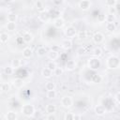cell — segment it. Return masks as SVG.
<instances>
[{
    "label": "cell",
    "instance_id": "cell-13",
    "mask_svg": "<svg viewBox=\"0 0 120 120\" xmlns=\"http://www.w3.org/2000/svg\"><path fill=\"white\" fill-rule=\"evenodd\" d=\"M50 18H51V15H50V13H49L48 11H46V10L38 14V19H39L41 22H48V21L50 20Z\"/></svg>",
    "mask_w": 120,
    "mask_h": 120
},
{
    "label": "cell",
    "instance_id": "cell-46",
    "mask_svg": "<svg viewBox=\"0 0 120 120\" xmlns=\"http://www.w3.org/2000/svg\"><path fill=\"white\" fill-rule=\"evenodd\" d=\"M5 120H6V119H5Z\"/></svg>",
    "mask_w": 120,
    "mask_h": 120
},
{
    "label": "cell",
    "instance_id": "cell-8",
    "mask_svg": "<svg viewBox=\"0 0 120 120\" xmlns=\"http://www.w3.org/2000/svg\"><path fill=\"white\" fill-rule=\"evenodd\" d=\"M94 111H95V113L98 116H102L106 113V109L103 105H96L95 108H94Z\"/></svg>",
    "mask_w": 120,
    "mask_h": 120
},
{
    "label": "cell",
    "instance_id": "cell-28",
    "mask_svg": "<svg viewBox=\"0 0 120 120\" xmlns=\"http://www.w3.org/2000/svg\"><path fill=\"white\" fill-rule=\"evenodd\" d=\"M55 83L53 82H47L46 84H45V89L47 91H51V90H55Z\"/></svg>",
    "mask_w": 120,
    "mask_h": 120
},
{
    "label": "cell",
    "instance_id": "cell-33",
    "mask_svg": "<svg viewBox=\"0 0 120 120\" xmlns=\"http://www.w3.org/2000/svg\"><path fill=\"white\" fill-rule=\"evenodd\" d=\"M102 81V77L99 75V74H94L93 77H92V82L94 83H99L101 82Z\"/></svg>",
    "mask_w": 120,
    "mask_h": 120
},
{
    "label": "cell",
    "instance_id": "cell-7",
    "mask_svg": "<svg viewBox=\"0 0 120 120\" xmlns=\"http://www.w3.org/2000/svg\"><path fill=\"white\" fill-rule=\"evenodd\" d=\"M92 6V2L89 0H82L79 2V8L82 10V11H86L88 10Z\"/></svg>",
    "mask_w": 120,
    "mask_h": 120
},
{
    "label": "cell",
    "instance_id": "cell-34",
    "mask_svg": "<svg viewBox=\"0 0 120 120\" xmlns=\"http://www.w3.org/2000/svg\"><path fill=\"white\" fill-rule=\"evenodd\" d=\"M77 37L79 38V39H84V38H87V32L85 30H81V31L78 32Z\"/></svg>",
    "mask_w": 120,
    "mask_h": 120
},
{
    "label": "cell",
    "instance_id": "cell-24",
    "mask_svg": "<svg viewBox=\"0 0 120 120\" xmlns=\"http://www.w3.org/2000/svg\"><path fill=\"white\" fill-rule=\"evenodd\" d=\"M9 39V35L8 34V33H6V32H2L1 34H0V41H1V43H7L8 42V40Z\"/></svg>",
    "mask_w": 120,
    "mask_h": 120
},
{
    "label": "cell",
    "instance_id": "cell-9",
    "mask_svg": "<svg viewBox=\"0 0 120 120\" xmlns=\"http://www.w3.org/2000/svg\"><path fill=\"white\" fill-rule=\"evenodd\" d=\"M22 38L23 42H25V43H30V42L33 41V39H34V36L32 35L31 32L26 31V32H24V33L22 34Z\"/></svg>",
    "mask_w": 120,
    "mask_h": 120
},
{
    "label": "cell",
    "instance_id": "cell-35",
    "mask_svg": "<svg viewBox=\"0 0 120 120\" xmlns=\"http://www.w3.org/2000/svg\"><path fill=\"white\" fill-rule=\"evenodd\" d=\"M47 68L49 69H51L52 71H53L57 68V64L55 63V61H49L48 64H47Z\"/></svg>",
    "mask_w": 120,
    "mask_h": 120
},
{
    "label": "cell",
    "instance_id": "cell-44",
    "mask_svg": "<svg viewBox=\"0 0 120 120\" xmlns=\"http://www.w3.org/2000/svg\"><path fill=\"white\" fill-rule=\"evenodd\" d=\"M114 98H115L116 101H117V102H118V103L120 104V91L116 93V95H115V97H114Z\"/></svg>",
    "mask_w": 120,
    "mask_h": 120
},
{
    "label": "cell",
    "instance_id": "cell-32",
    "mask_svg": "<svg viewBox=\"0 0 120 120\" xmlns=\"http://www.w3.org/2000/svg\"><path fill=\"white\" fill-rule=\"evenodd\" d=\"M117 1L116 0H106L105 1V6L108 8H113L117 5Z\"/></svg>",
    "mask_w": 120,
    "mask_h": 120
},
{
    "label": "cell",
    "instance_id": "cell-23",
    "mask_svg": "<svg viewBox=\"0 0 120 120\" xmlns=\"http://www.w3.org/2000/svg\"><path fill=\"white\" fill-rule=\"evenodd\" d=\"M105 27H106V30L108 32H110V33H112V32H114L116 30V25H115L114 22H107Z\"/></svg>",
    "mask_w": 120,
    "mask_h": 120
},
{
    "label": "cell",
    "instance_id": "cell-18",
    "mask_svg": "<svg viewBox=\"0 0 120 120\" xmlns=\"http://www.w3.org/2000/svg\"><path fill=\"white\" fill-rule=\"evenodd\" d=\"M52 74H53V71H52L51 69H49L47 67L44 68L41 70V75H42L45 79H49V78H51V77L52 76Z\"/></svg>",
    "mask_w": 120,
    "mask_h": 120
},
{
    "label": "cell",
    "instance_id": "cell-17",
    "mask_svg": "<svg viewBox=\"0 0 120 120\" xmlns=\"http://www.w3.org/2000/svg\"><path fill=\"white\" fill-rule=\"evenodd\" d=\"M33 55V50L30 48V47H25L23 50H22V56L26 59L30 58L31 56Z\"/></svg>",
    "mask_w": 120,
    "mask_h": 120
},
{
    "label": "cell",
    "instance_id": "cell-5",
    "mask_svg": "<svg viewBox=\"0 0 120 120\" xmlns=\"http://www.w3.org/2000/svg\"><path fill=\"white\" fill-rule=\"evenodd\" d=\"M73 104V99L71 97L69 96H65L62 98L61 99V105L64 107V108H70Z\"/></svg>",
    "mask_w": 120,
    "mask_h": 120
},
{
    "label": "cell",
    "instance_id": "cell-12",
    "mask_svg": "<svg viewBox=\"0 0 120 120\" xmlns=\"http://www.w3.org/2000/svg\"><path fill=\"white\" fill-rule=\"evenodd\" d=\"M76 66L77 65H76V62L74 60H68L66 65H65V68L68 71H72L76 68Z\"/></svg>",
    "mask_w": 120,
    "mask_h": 120
},
{
    "label": "cell",
    "instance_id": "cell-4",
    "mask_svg": "<svg viewBox=\"0 0 120 120\" xmlns=\"http://www.w3.org/2000/svg\"><path fill=\"white\" fill-rule=\"evenodd\" d=\"M64 34H65V36H66L67 38L70 39V38H74L75 36H77L78 32H77V29H76L74 26H71V25H70V26H68V27L64 30Z\"/></svg>",
    "mask_w": 120,
    "mask_h": 120
},
{
    "label": "cell",
    "instance_id": "cell-41",
    "mask_svg": "<svg viewBox=\"0 0 120 120\" xmlns=\"http://www.w3.org/2000/svg\"><path fill=\"white\" fill-rule=\"evenodd\" d=\"M108 13L115 16V15H116V13H117V9H116V8H115V7H113V8H109Z\"/></svg>",
    "mask_w": 120,
    "mask_h": 120
},
{
    "label": "cell",
    "instance_id": "cell-20",
    "mask_svg": "<svg viewBox=\"0 0 120 120\" xmlns=\"http://www.w3.org/2000/svg\"><path fill=\"white\" fill-rule=\"evenodd\" d=\"M7 20L9 22H16L18 20V15L15 12H10L7 15Z\"/></svg>",
    "mask_w": 120,
    "mask_h": 120
},
{
    "label": "cell",
    "instance_id": "cell-31",
    "mask_svg": "<svg viewBox=\"0 0 120 120\" xmlns=\"http://www.w3.org/2000/svg\"><path fill=\"white\" fill-rule=\"evenodd\" d=\"M14 72V68L11 66H7L4 68V73L6 75H12Z\"/></svg>",
    "mask_w": 120,
    "mask_h": 120
},
{
    "label": "cell",
    "instance_id": "cell-14",
    "mask_svg": "<svg viewBox=\"0 0 120 120\" xmlns=\"http://www.w3.org/2000/svg\"><path fill=\"white\" fill-rule=\"evenodd\" d=\"M12 84H13V86H14L15 88L20 89V88H22V87L23 86L24 82H23V80L21 79V78H16V79H14V80L12 81Z\"/></svg>",
    "mask_w": 120,
    "mask_h": 120
},
{
    "label": "cell",
    "instance_id": "cell-15",
    "mask_svg": "<svg viewBox=\"0 0 120 120\" xmlns=\"http://www.w3.org/2000/svg\"><path fill=\"white\" fill-rule=\"evenodd\" d=\"M56 110H57L56 105H54V104H52V103H49V104H47L46 107H45V111H46V112H47L48 114L54 113V112H56Z\"/></svg>",
    "mask_w": 120,
    "mask_h": 120
},
{
    "label": "cell",
    "instance_id": "cell-27",
    "mask_svg": "<svg viewBox=\"0 0 120 120\" xmlns=\"http://www.w3.org/2000/svg\"><path fill=\"white\" fill-rule=\"evenodd\" d=\"M21 64H22V62H21V60H20L19 58H14V59L11 61V65H10V66H11L14 69H16V68H20Z\"/></svg>",
    "mask_w": 120,
    "mask_h": 120
},
{
    "label": "cell",
    "instance_id": "cell-25",
    "mask_svg": "<svg viewBox=\"0 0 120 120\" xmlns=\"http://www.w3.org/2000/svg\"><path fill=\"white\" fill-rule=\"evenodd\" d=\"M92 54H93V56L94 57H99V56H101V54H102V50H101V48H99V47H95L94 49H93V51H92Z\"/></svg>",
    "mask_w": 120,
    "mask_h": 120
},
{
    "label": "cell",
    "instance_id": "cell-38",
    "mask_svg": "<svg viewBox=\"0 0 120 120\" xmlns=\"http://www.w3.org/2000/svg\"><path fill=\"white\" fill-rule=\"evenodd\" d=\"M63 72H64V70H63V68H56L54 70H53V75L54 76H56V77H59V76H61L62 74H63Z\"/></svg>",
    "mask_w": 120,
    "mask_h": 120
},
{
    "label": "cell",
    "instance_id": "cell-11",
    "mask_svg": "<svg viewBox=\"0 0 120 120\" xmlns=\"http://www.w3.org/2000/svg\"><path fill=\"white\" fill-rule=\"evenodd\" d=\"M61 48L64 49V50H70L72 48V41H71V39L65 38L61 42Z\"/></svg>",
    "mask_w": 120,
    "mask_h": 120
},
{
    "label": "cell",
    "instance_id": "cell-40",
    "mask_svg": "<svg viewBox=\"0 0 120 120\" xmlns=\"http://www.w3.org/2000/svg\"><path fill=\"white\" fill-rule=\"evenodd\" d=\"M65 120H75V114L72 112H67L65 114Z\"/></svg>",
    "mask_w": 120,
    "mask_h": 120
},
{
    "label": "cell",
    "instance_id": "cell-19",
    "mask_svg": "<svg viewBox=\"0 0 120 120\" xmlns=\"http://www.w3.org/2000/svg\"><path fill=\"white\" fill-rule=\"evenodd\" d=\"M5 119L6 120H17V113L13 111H8L5 114Z\"/></svg>",
    "mask_w": 120,
    "mask_h": 120
},
{
    "label": "cell",
    "instance_id": "cell-10",
    "mask_svg": "<svg viewBox=\"0 0 120 120\" xmlns=\"http://www.w3.org/2000/svg\"><path fill=\"white\" fill-rule=\"evenodd\" d=\"M64 25H65V20H64L62 17L59 16V17H57V18H55V19L53 20V26H54V27L60 29V28H62Z\"/></svg>",
    "mask_w": 120,
    "mask_h": 120
},
{
    "label": "cell",
    "instance_id": "cell-21",
    "mask_svg": "<svg viewBox=\"0 0 120 120\" xmlns=\"http://www.w3.org/2000/svg\"><path fill=\"white\" fill-rule=\"evenodd\" d=\"M36 53H37V55H38V57H43V56L47 55L48 52H47V50H46L45 47H42V46H41V47H38V48L37 49Z\"/></svg>",
    "mask_w": 120,
    "mask_h": 120
},
{
    "label": "cell",
    "instance_id": "cell-6",
    "mask_svg": "<svg viewBox=\"0 0 120 120\" xmlns=\"http://www.w3.org/2000/svg\"><path fill=\"white\" fill-rule=\"evenodd\" d=\"M92 39H93L94 43H96V44H100V43H102V42L104 41V35H103L102 33H100V32H96V33L93 35Z\"/></svg>",
    "mask_w": 120,
    "mask_h": 120
},
{
    "label": "cell",
    "instance_id": "cell-30",
    "mask_svg": "<svg viewBox=\"0 0 120 120\" xmlns=\"http://www.w3.org/2000/svg\"><path fill=\"white\" fill-rule=\"evenodd\" d=\"M56 96H57V93H56L55 90L47 91V93H46V97H47L49 99H53V98H56Z\"/></svg>",
    "mask_w": 120,
    "mask_h": 120
},
{
    "label": "cell",
    "instance_id": "cell-36",
    "mask_svg": "<svg viewBox=\"0 0 120 120\" xmlns=\"http://www.w3.org/2000/svg\"><path fill=\"white\" fill-rule=\"evenodd\" d=\"M97 20H98V22L99 23H102V22H106V14H105V13H102V12L99 13V14L98 15Z\"/></svg>",
    "mask_w": 120,
    "mask_h": 120
},
{
    "label": "cell",
    "instance_id": "cell-29",
    "mask_svg": "<svg viewBox=\"0 0 120 120\" xmlns=\"http://www.w3.org/2000/svg\"><path fill=\"white\" fill-rule=\"evenodd\" d=\"M1 90L4 93H8L10 91V84L8 82H2L1 83Z\"/></svg>",
    "mask_w": 120,
    "mask_h": 120
},
{
    "label": "cell",
    "instance_id": "cell-2",
    "mask_svg": "<svg viewBox=\"0 0 120 120\" xmlns=\"http://www.w3.org/2000/svg\"><path fill=\"white\" fill-rule=\"evenodd\" d=\"M35 112H36V109H35L34 105L29 104V103L23 104L21 108V112L26 117H32L34 115Z\"/></svg>",
    "mask_w": 120,
    "mask_h": 120
},
{
    "label": "cell",
    "instance_id": "cell-42",
    "mask_svg": "<svg viewBox=\"0 0 120 120\" xmlns=\"http://www.w3.org/2000/svg\"><path fill=\"white\" fill-rule=\"evenodd\" d=\"M51 51H53V52H58L60 51V46H59V45H52V46L51 47Z\"/></svg>",
    "mask_w": 120,
    "mask_h": 120
},
{
    "label": "cell",
    "instance_id": "cell-39",
    "mask_svg": "<svg viewBox=\"0 0 120 120\" xmlns=\"http://www.w3.org/2000/svg\"><path fill=\"white\" fill-rule=\"evenodd\" d=\"M115 21V16L112 14H106V22H114Z\"/></svg>",
    "mask_w": 120,
    "mask_h": 120
},
{
    "label": "cell",
    "instance_id": "cell-43",
    "mask_svg": "<svg viewBox=\"0 0 120 120\" xmlns=\"http://www.w3.org/2000/svg\"><path fill=\"white\" fill-rule=\"evenodd\" d=\"M56 115L54 113H52V114H48L47 115V120H56Z\"/></svg>",
    "mask_w": 120,
    "mask_h": 120
},
{
    "label": "cell",
    "instance_id": "cell-37",
    "mask_svg": "<svg viewBox=\"0 0 120 120\" xmlns=\"http://www.w3.org/2000/svg\"><path fill=\"white\" fill-rule=\"evenodd\" d=\"M85 53H86V50H85L84 47L81 46V47H79L77 49V55L78 56H83Z\"/></svg>",
    "mask_w": 120,
    "mask_h": 120
},
{
    "label": "cell",
    "instance_id": "cell-22",
    "mask_svg": "<svg viewBox=\"0 0 120 120\" xmlns=\"http://www.w3.org/2000/svg\"><path fill=\"white\" fill-rule=\"evenodd\" d=\"M47 57L50 59V61H54V60H56L58 58V52L50 50L48 52V53H47Z\"/></svg>",
    "mask_w": 120,
    "mask_h": 120
},
{
    "label": "cell",
    "instance_id": "cell-26",
    "mask_svg": "<svg viewBox=\"0 0 120 120\" xmlns=\"http://www.w3.org/2000/svg\"><path fill=\"white\" fill-rule=\"evenodd\" d=\"M16 27H17L16 22H8L7 24H6V28H7V30L9 31V32L15 31V30H16Z\"/></svg>",
    "mask_w": 120,
    "mask_h": 120
},
{
    "label": "cell",
    "instance_id": "cell-1",
    "mask_svg": "<svg viewBox=\"0 0 120 120\" xmlns=\"http://www.w3.org/2000/svg\"><path fill=\"white\" fill-rule=\"evenodd\" d=\"M106 65L110 69H116L120 67V59L116 55H111L110 57H108Z\"/></svg>",
    "mask_w": 120,
    "mask_h": 120
},
{
    "label": "cell",
    "instance_id": "cell-3",
    "mask_svg": "<svg viewBox=\"0 0 120 120\" xmlns=\"http://www.w3.org/2000/svg\"><path fill=\"white\" fill-rule=\"evenodd\" d=\"M87 65H88V68L92 70H98L100 66H101V61L98 58V57H91L88 59V62H87Z\"/></svg>",
    "mask_w": 120,
    "mask_h": 120
},
{
    "label": "cell",
    "instance_id": "cell-45",
    "mask_svg": "<svg viewBox=\"0 0 120 120\" xmlns=\"http://www.w3.org/2000/svg\"><path fill=\"white\" fill-rule=\"evenodd\" d=\"M63 3V1H57V0H54L53 1V4L54 5H60V4H62Z\"/></svg>",
    "mask_w": 120,
    "mask_h": 120
},
{
    "label": "cell",
    "instance_id": "cell-16",
    "mask_svg": "<svg viewBox=\"0 0 120 120\" xmlns=\"http://www.w3.org/2000/svg\"><path fill=\"white\" fill-rule=\"evenodd\" d=\"M34 7H35V8L39 12V13H41V12H43V11H45V7H44V4H43V2H41V1H36L35 3H34Z\"/></svg>",
    "mask_w": 120,
    "mask_h": 120
}]
</instances>
